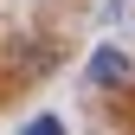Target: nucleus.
<instances>
[{
	"label": "nucleus",
	"instance_id": "1",
	"mask_svg": "<svg viewBox=\"0 0 135 135\" xmlns=\"http://www.w3.org/2000/svg\"><path fill=\"white\" fill-rule=\"evenodd\" d=\"M84 77H90L97 90H116V84H129V77H135V64H129V52H122V45H97V52H90V64H84Z\"/></svg>",
	"mask_w": 135,
	"mask_h": 135
},
{
	"label": "nucleus",
	"instance_id": "2",
	"mask_svg": "<svg viewBox=\"0 0 135 135\" xmlns=\"http://www.w3.org/2000/svg\"><path fill=\"white\" fill-rule=\"evenodd\" d=\"M26 135H64V122H58V116H32Z\"/></svg>",
	"mask_w": 135,
	"mask_h": 135
}]
</instances>
